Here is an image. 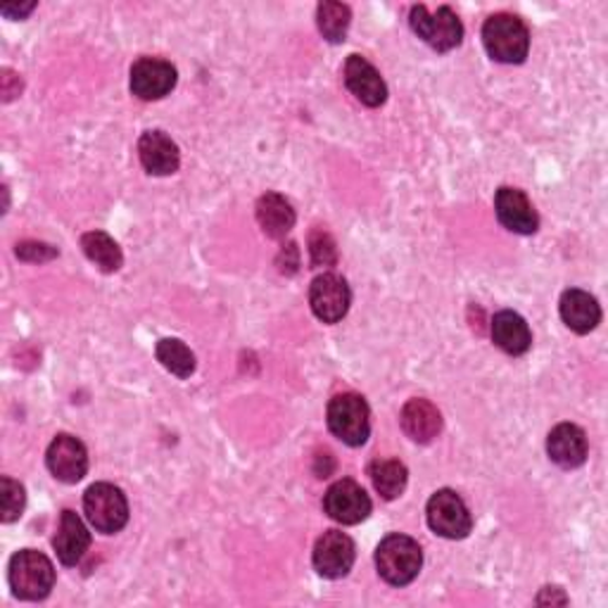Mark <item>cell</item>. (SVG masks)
Returning a JSON list of instances; mask_svg holds the SVG:
<instances>
[{
	"instance_id": "9c48e42d",
	"label": "cell",
	"mask_w": 608,
	"mask_h": 608,
	"mask_svg": "<svg viewBox=\"0 0 608 608\" xmlns=\"http://www.w3.org/2000/svg\"><path fill=\"white\" fill-rule=\"evenodd\" d=\"M374 504L366 495V489L354 480H338L323 495V511L329 513L333 521L343 526H357L366 521Z\"/></svg>"
},
{
	"instance_id": "f546056e",
	"label": "cell",
	"mask_w": 608,
	"mask_h": 608,
	"mask_svg": "<svg viewBox=\"0 0 608 608\" xmlns=\"http://www.w3.org/2000/svg\"><path fill=\"white\" fill-rule=\"evenodd\" d=\"M0 88H3V100L10 102L22 93V79L12 69H3V77H0Z\"/></svg>"
},
{
	"instance_id": "5bb4252c",
	"label": "cell",
	"mask_w": 608,
	"mask_h": 608,
	"mask_svg": "<svg viewBox=\"0 0 608 608\" xmlns=\"http://www.w3.org/2000/svg\"><path fill=\"white\" fill-rule=\"evenodd\" d=\"M495 212H497V219L501 221V226H507L513 233L530 235L540 226L535 207H532V202L526 198V192L518 188L504 186L497 190Z\"/></svg>"
},
{
	"instance_id": "3957f363",
	"label": "cell",
	"mask_w": 608,
	"mask_h": 608,
	"mask_svg": "<svg viewBox=\"0 0 608 608\" xmlns=\"http://www.w3.org/2000/svg\"><path fill=\"white\" fill-rule=\"evenodd\" d=\"M423 566V552L417 540L407 535H388L376 549V568L385 583L405 587L413 583Z\"/></svg>"
},
{
	"instance_id": "5b68a950",
	"label": "cell",
	"mask_w": 608,
	"mask_h": 608,
	"mask_svg": "<svg viewBox=\"0 0 608 608\" xmlns=\"http://www.w3.org/2000/svg\"><path fill=\"white\" fill-rule=\"evenodd\" d=\"M329 428L347 447H362L371 435V411L366 399L354 393L333 397L329 405Z\"/></svg>"
},
{
	"instance_id": "277c9868",
	"label": "cell",
	"mask_w": 608,
	"mask_h": 608,
	"mask_svg": "<svg viewBox=\"0 0 608 608\" xmlns=\"http://www.w3.org/2000/svg\"><path fill=\"white\" fill-rule=\"evenodd\" d=\"M409 24L413 29V34L438 53H450L462 46L464 41V24L447 5H442L433 12L425 5H413L409 14Z\"/></svg>"
},
{
	"instance_id": "8992f818",
	"label": "cell",
	"mask_w": 608,
	"mask_h": 608,
	"mask_svg": "<svg viewBox=\"0 0 608 608\" xmlns=\"http://www.w3.org/2000/svg\"><path fill=\"white\" fill-rule=\"evenodd\" d=\"M84 511L102 535H114L129 523V501L122 489L110 483H96L86 489Z\"/></svg>"
},
{
	"instance_id": "30bf717a",
	"label": "cell",
	"mask_w": 608,
	"mask_h": 608,
	"mask_svg": "<svg viewBox=\"0 0 608 608\" xmlns=\"http://www.w3.org/2000/svg\"><path fill=\"white\" fill-rule=\"evenodd\" d=\"M176 81H179V71L159 57H141L131 67V93L141 100L167 98L176 88Z\"/></svg>"
},
{
	"instance_id": "4fadbf2b",
	"label": "cell",
	"mask_w": 608,
	"mask_h": 608,
	"mask_svg": "<svg viewBox=\"0 0 608 608\" xmlns=\"http://www.w3.org/2000/svg\"><path fill=\"white\" fill-rule=\"evenodd\" d=\"M345 84L352 96L366 108H380L388 100V86H385L380 71L362 55H350L345 63Z\"/></svg>"
},
{
	"instance_id": "44dd1931",
	"label": "cell",
	"mask_w": 608,
	"mask_h": 608,
	"mask_svg": "<svg viewBox=\"0 0 608 608\" xmlns=\"http://www.w3.org/2000/svg\"><path fill=\"white\" fill-rule=\"evenodd\" d=\"M295 210L292 204L278 196V192H266V196L259 198L257 202V221L262 231L269 235L274 241L286 239V235L292 231L295 226Z\"/></svg>"
},
{
	"instance_id": "7c38bea8",
	"label": "cell",
	"mask_w": 608,
	"mask_h": 608,
	"mask_svg": "<svg viewBox=\"0 0 608 608\" xmlns=\"http://www.w3.org/2000/svg\"><path fill=\"white\" fill-rule=\"evenodd\" d=\"M46 464H48V471L53 473L55 480L74 485L88 473V452H86L81 440H77L74 435H67V433H60L51 442L48 454H46Z\"/></svg>"
},
{
	"instance_id": "9a60e30c",
	"label": "cell",
	"mask_w": 608,
	"mask_h": 608,
	"mask_svg": "<svg viewBox=\"0 0 608 608\" xmlns=\"http://www.w3.org/2000/svg\"><path fill=\"white\" fill-rule=\"evenodd\" d=\"M139 157L147 174L169 176L181 165V153L165 131H145L139 141Z\"/></svg>"
},
{
	"instance_id": "7402d4cb",
	"label": "cell",
	"mask_w": 608,
	"mask_h": 608,
	"mask_svg": "<svg viewBox=\"0 0 608 608\" xmlns=\"http://www.w3.org/2000/svg\"><path fill=\"white\" fill-rule=\"evenodd\" d=\"M81 250L84 255L91 259L100 272L106 274H114L122 269L124 264V255L120 245L114 243V239H110V235L106 231H88L81 235Z\"/></svg>"
},
{
	"instance_id": "4316f807",
	"label": "cell",
	"mask_w": 608,
	"mask_h": 608,
	"mask_svg": "<svg viewBox=\"0 0 608 608\" xmlns=\"http://www.w3.org/2000/svg\"><path fill=\"white\" fill-rule=\"evenodd\" d=\"M309 255L314 266H333L338 262V250L333 239L325 231L317 229L309 235Z\"/></svg>"
},
{
	"instance_id": "484cf974",
	"label": "cell",
	"mask_w": 608,
	"mask_h": 608,
	"mask_svg": "<svg viewBox=\"0 0 608 608\" xmlns=\"http://www.w3.org/2000/svg\"><path fill=\"white\" fill-rule=\"evenodd\" d=\"M26 504V495L22 483L12 480L8 476L0 478V518H3V523H14L24 511Z\"/></svg>"
},
{
	"instance_id": "4dcf8cb0",
	"label": "cell",
	"mask_w": 608,
	"mask_h": 608,
	"mask_svg": "<svg viewBox=\"0 0 608 608\" xmlns=\"http://www.w3.org/2000/svg\"><path fill=\"white\" fill-rule=\"evenodd\" d=\"M538 604L540 606H549V604H556V606H566L568 604V597L563 595V589L561 587H544L540 592V597H538Z\"/></svg>"
},
{
	"instance_id": "ac0fdd59",
	"label": "cell",
	"mask_w": 608,
	"mask_h": 608,
	"mask_svg": "<svg viewBox=\"0 0 608 608\" xmlns=\"http://www.w3.org/2000/svg\"><path fill=\"white\" fill-rule=\"evenodd\" d=\"M561 319L568 329L577 335H587L589 331H595L599 321H601V307L597 302L595 295H589L585 290H566L561 295Z\"/></svg>"
},
{
	"instance_id": "d4e9b609",
	"label": "cell",
	"mask_w": 608,
	"mask_h": 608,
	"mask_svg": "<svg viewBox=\"0 0 608 608\" xmlns=\"http://www.w3.org/2000/svg\"><path fill=\"white\" fill-rule=\"evenodd\" d=\"M319 32L329 43H343L352 24V10L343 3H321L317 10Z\"/></svg>"
},
{
	"instance_id": "cb8c5ba5",
	"label": "cell",
	"mask_w": 608,
	"mask_h": 608,
	"mask_svg": "<svg viewBox=\"0 0 608 608\" xmlns=\"http://www.w3.org/2000/svg\"><path fill=\"white\" fill-rule=\"evenodd\" d=\"M155 354H157V362L174 376L190 378L192 374H196V354H192L190 347L186 343H181L179 338L159 340L155 347Z\"/></svg>"
},
{
	"instance_id": "7a4b0ae2",
	"label": "cell",
	"mask_w": 608,
	"mask_h": 608,
	"mask_svg": "<svg viewBox=\"0 0 608 608\" xmlns=\"http://www.w3.org/2000/svg\"><path fill=\"white\" fill-rule=\"evenodd\" d=\"M8 581L12 587V595L24 601H41L51 595L55 585V568L53 561L34 552V549H22V552L10 559Z\"/></svg>"
},
{
	"instance_id": "603a6c76",
	"label": "cell",
	"mask_w": 608,
	"mask_h": 608,
	"mask_svg": "<svg viewBox=\"0 0 608 608\" xmlns=\"http://www.w3.org/2000/svg\"><path fill=\"white\" fill-rule=\"evenodd\" d=\"M371 483H374L376 493L383 499H397L407 489L409 483V471L402 462H395V458H385V462H374L368 468Z\"/></svg>"
},
{
	"instance_id": "d6986e66",
	"label": "cell",
	"mask_w": 608,
	"mask_h": 608,
	"mask_svg": "<svg viewBox=\"0 0 608 608\" xmlns=\"http://www.w3.org/2000/svg\"><path fill=\"white\" fill-rule=\"evenodd\" d=\"M399 423L413 442L421 444L433 442L442 430L440 411L428 399H409L402 413H399Z\"/></svg>"
},
{
	"instance_id": "f1b7e54d",
	"label": "cell",
	"mask_w": 608,
	"mask_h": 608,
	"mask_svg": "<svg viewBox=\"0 0 608 608\" xmlns=\"http://www.w3.org/2000/svg\"><path fill=\"white\" fill-rule=\"evenodd\" d=\"M278 264V272L286 274V276H292L298 274V266H300V252H298V245L295 243H288L284 245V250H280V255L276 259Z\"/></svg>"
},
{
	"instance_id": "1f68e13d",
	"label": "cell",
	"mask_w": 608,
	"mask_h": 608,
	"mask_svg": "<svg viewBox=\"0 0 608 608\" xmlns=\"http://www.w3.org/2000/svg\"><path fill=\"white\" fill-rule=\"evenodd\" d=\"M36 3H24V5H3L0 8V12L5 14L8 20H24L29 12H34Z\"/></svg>"
},
{
	"instance_id": "8fae6325",
	"label": "cell",
	"mask_w": 608,
	"mask_h": 608,
	"mask_svg": "<svg viewBox=\"0 0 608 608\" xmlns=\"http://www.w3.org/2000/svg\"><path fill=\"white\" fill-rule=\"evenodd\" d=\"M354 559H357V549H354L352 538L340 530L323 532L314 544V554H311L317 573L329 577V581L345 577L354 566Z\"/></svg>"
},
{
	"instance_id": "83f0119b",
	"label": "cell",
	"mask_w": 608,
	"mask_h": 608,
	"mask_svg": "<svg viewBox=\"0 0 608 608\" xmlns=\"http://www.w3.org/2000/svg\"><path fill=\"white\" fill-rule=\"evenodd\" d=\"M18 257L24 259V262H48V259H55L60 252H57V247L53 245H46V243H20L18 245Z\"/></svg>"
},
{
	"instance_id": "e0dca14e",
	"label": "cell",
	"mask_w": 608,
	"mask_h": 608,
	"mask_svg": "<svg viewBox=\"0 0 608 608\" xmlns=\"http://www.w3.org/2000/svg\"><path fill=\"white\" fill-rule=\"evenodd\" d=\"M53 546L57 559H60L65 566H77L86 556L88 546H91V532H88V528L77 513L65 509L60 516V526H57L55 532Z\"/></svg>"
},
{
	"instance_id": "52a82bcc",
	"label": "cell",
	"mask_w": 608,
	"mask_h": 608,
	"mask_svg": "<svg viewBox=\"0 0 608 608\" xmlns=\"http://www.w3.org/2000/svg\"><path fill=\"white\" fill-rule=\"evenodd\" d=\"M425 516L430 530L447 540H464L468 538V532L473 528V518L466 501L458 497L454 489H438V493L428 499Z\"/></svg>"
},
{
	"instance_id": "ba28073f",
	"label": "cell",
	"mask_w": 608,
	"mask_h": 608,
	"mask_svg": "<svg viewBox=\"0 0 608 608\" xmlns=\"http://www.w3.org/2000/svg\"><path fill=\"white\" fill-rule=\"evenodd\" d=\"M309 305L314 317L323 323H338L347 317L352 305V292L345 278L335 274H321L311 280Z\"/></svg>"
},
{
	"instance_id": "2e32d148",
	"label": "cell",
	"mask_w": 608,
	"mask_h": 608,
	"mask_svg": "<svg viewBox=\"0 0 608 608\" xmlns=\"http://www.w3.org/2000/svg\"><path fill=\"white\" fill-rule=\"evenodd\" d=\"M587 435L575 423H559L546 438V454L561 468H577L587 458Z\"/></svg>"
},
{
	"instance_id": "ffe728a7",
	"label": "cell",
	"mask_w": 608,
	"mask_h": 608,
	"mask_svg": "<svg viewBox=\"0 0 608 608\" xmlns=\"http://www.w3.org/2000/svg\"><path fill=\"white\" fill-rule=\"evenodd\" d=\"M493 340L499 350L511 354V357H521L532 345V333L521 314L507 309L493 319Z\"/></svg>"
},
{
	"instance_id": "6da1fadb",
	"label": "cell",
	"mask_w": 608,
	"mask_h": 608,
	"mask_svg": "<svg viewBox=\"0 0 608 608\" xmlns=\"http://www.w3.org/2000/svg\"><path fill=\"white\" fill-rule=\"evenodd\" d=\"M487 55L501 65H521L530 51V32L521 18L499 12L483 24Z\"/></svg>"
}]
</instances>
